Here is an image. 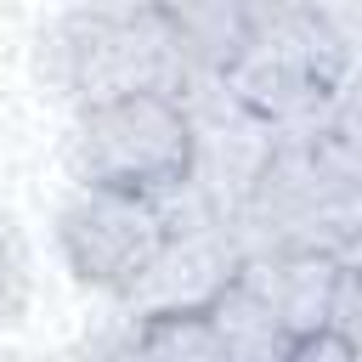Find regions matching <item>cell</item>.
<instances>
[{
	"label": "cell",
	"mask_w": 362,
	"mask_h": 362,
	"mask_svg": "<svg viewBox=\"0 0 362 362\" xmlns=\"http://www.w3.org/2000/svg\"><path fill=\"white\" fill-rule=\"evenodd\" d=\"M62 362H85V356H79V351H68V356H62Z\"/></svg>",
	"instance_id": "cell-17"
},
{
	"label": "cell",
	"mask_w": 362,
	"mask_h": 362,
	"mask_svg": "<svg viewBox=\"0 0 362 362\" xmlns=\"http://www.w3.org/2000/svg\"><path fill=\"white\" fill-rule=\"evenodd\" d=\"M339 266H345V272H362V226H356V238L345 243V255H339Z\"/></svg>",
	"instance_id": "cell-16"
},
{
	"label": "cell",
	"mask_w": 362,
	"mask_h": 362,
	"mask_svg": "<svg viewBox=\"0 0 362 362\" xmlns=\"http://www.w3.org/2000/svg\"><path fill=\"white\" fill-rule=\"evenodd\" d=\"M243 249L232 226L181 232L164 243L158 266L141 277V288L124 300V317H175V311H209V300L238 277Z\"/></svg>",
	"instance_id": "cell-6"
},
{
	"label": "cell",
	"mask_w": 362,
	"mask_h": 362,
	"mask_svg": "<svg viewBox=\"0 0 362 362\" xmlns=\"http://www.w3.org/2000/svg\"><path fill=\"white\" fill-rule=\"evenodd\" d=\"M356 62H362V51H356Z\"/></svg>",
	"instance_id": "cell-18"
},
{
	"label": "cell",
	"mask_w": 362,
	"mask_h": 362,
	"mask_svg": "<svg viewBox=\"0 0 362 362\" xmlns=\"http://www.w3.org/2000/svg\"><path fill=\"white\" fill-rule=\"evenodd\" d=\"M238 283L288 328V339H311L334 317L339 260L334 255H243Z\"/></svg>",
	"instance_id": "cell-7"
},
{
	"label": "cell",
	"mask_w": 362,
	"mask_h": 362,
	"mask_svg": "<svg viewBox=\"0 0 362 362\" xmlns=\"http://www.w3.org/2000/svg\"><path fill=\"white\" fill-rule=\"evenodd\" d=\"M328 328L351 345V356H362V272H345L339 266V288H334V317Z\"/></svg>",
	"instance_id": "cell-14"
},
{
	"label": "cell",
	"mask_w": 362,
	"mask_h": 362,
	"mask_svg": "<svg viewBox=\"0 0 362 362\" xmlns=\"http://www.w3.org/2000/svg\"><path fill=\"white\" fill-rule=\"evenodd\" d=\"M204 317H209V328H215L226 362H288V351L300 345V339H288V328H283L238 277L209 300Z\"/></svg>",
	"instance_id": "cell-9"
},
{
	"label": "cell",
	"mask_w": 362,
	"mask_h": 362,
	"mask_svg": "<svg viewBox=\"0 0 362 362\" xmlns=\"http://www.w3.org/2000/svg\"><path fill=\"white\" fill-rule=\"evenodd\" d=\"M51 232H57V249H62V266L74 272V283H85L119 305L141 288V277L158 266V255L170 243L158 204L141 192H113V187H68Z\"/></svg>",
	"instance_id": "cell-5"
},
{
	"label": "cell",
	"mask_w": 362,
	"mask_h": 362,
	"mask_svg": "<svg viewBox=\"0 0 362 362\" xmlns=\"http://www.w3.org/2000/svg\"><path fill=\"white\" fill-rule=\"evenodd\" d=\"M147 362H226L215 328L204 311H175V317H136Z\"/></svg>",
	"instance_id": "cell-10"
},
{
	"label": "cell",
	"mask_w": 362,
	"mask_h": 362,
	"mask_svg": "<svg viewBox=\"0 0 362 362\" xmlns=\"http://www.w3.org/2000/svg\"><path fill=\"white\" fill-rule=\"evenodd\" d=\"M328 136H339L356 158H362V62L339 79V90H334V102H328Z\"/></svg>",
	"instance_id": "cell-12"
},
{
	"label": "cell",
	"mask_w": 362,
	"mask_h": 362,
	"mask_svg": "<svg viewBox=\"0 0 362 362\" xmlns=\"http://www.w3.org/2000/svg\"><path fill=\"white\" fill-rule=\"evenodd\" d=\"M0 362H11V356H0Z\"/></svg>",
	"instance_id": "cell-19"
},
{
	"label": "cell",
	"mask_w": 362,
	"mask_h": 362,
	"mask_svg": "<svg viewBox=\"0 0 362 362\" xmlns=\"http://www.w3.org/2000/svg\"><path fill=\"white\" fill-rule=\"evenodd\" d=\"M79 356H85V362H147L141 322H136V317H119V322H107L102 334H90V339L79 345Z\"/></svg>",
	"instance_id": "cell-13"
},
{
	"label": "cell",
	"mask_w": 362,
	"mask_h": 362,
	"mask_svg": "<svg viewBox=\"0 0 362 362\" xmlns=\"http://www.w3.org/2000/svg\"><path fill=\"white\" fill-rule=\"evenodd\" d=\"M62 164L74 187H113L153 198L192 175V119L181 96H124L74 113Z\"/></svg>",
	"instance_id": "cell-4"
},
{
	"label": "cell",
	"mask_w": 362,
	"mask_h": 362,
	"mask_svg": "<svg viewBox=\"0 0 362 362\" xmlns=\"http://www.w3.org/2000/svg\"><path fill=\"white\" fill-rule=\"evenodd\" d=\"M356 68L322 6H249L243 57L221 74L226 96L266 130H311L328 119L339 79Z\"/></svg>",
	"instance_id": "cell-3"
},
{
	"label": "cell",
	"mask_w": 362,
	"mask_h": 362,
	"mask_svg": "<svg viewBox=\"0 0 362 362\" xmlns=\"http://www.w3.org/2000/svg\"><path fill=\"white\" fill-rule=\"evenodd\" d=\"M40 85L74 113L124 96H181L192 68L170 34L164 6H68L34 34Z\"/></svg>",
	"instance_id": "cell-2"
},
{
	"label": "cell",
	"mask_w": 362,
	"mask_h": 362,
	"mask_svg": "<svg viewBox=\"0 0 362 362\" xmlns=\"http://www.w3.org/2000/svg\"><path fill=\"white\" fill-rule=\"evenodd\" d=\"M164 17H170V34H175L192 79H221L243 57V40H249L243 0H181V6H164Z\"/></svg>",
	"instance_id": "cell-8"
},
{
	"label": "cell",
	"mask_w": 362,
	"mask_h": 362,
	"mask_svg": "<svg viewBox=\"0 0 362 362\" xmlns=\"http://www.w3.org/2000/svg\"><path fill=\"white\" fill-rule=\"evenodd\" d=\"M362 226V158L311 130H277L243 204H238V249L243 255H345Z\"/></svg>",
	"instance_id": "cell-1"
},
{
	"label": "cell",
	"mask_w": 362,
	"mask_h": 362,
	"mask_svg": "<svg viewBox=\"0 0 362 362\" xmlns=\"http://www.w3.org/2000/svg\"><path fill=\"white\" fill-rule=\"evenodd\" d=\"M288 362H356V356H351V345H345L334 328H322V334L300 339V345L288 351Z\"/></svg>",
	"instance_id": "cell-15"
},
{
	"label": "cell",
	"mask_w": 362,
	"mask_h": 362,
	"mask_svg": "<svg viewBox=\"0 0 362 362\" xmlns=\"http://www.w3.org/2000/svg\"><path fill=\"white\" fill-rule=\"evenodd\" d=\"M356 362H362V356H356Z\"/></svg>",
	"instance_id": "cell-20"
},
{
	"label": "cell",
	"mask_w": 362,
	"mask_h": 362,
	"mask_svg": "<svg viewBox=\"0 0 362 362\" xmlns=\"http://www.w3.org/2000/svg\"><path fill=\"white\" fill-rule=\"evenodd\" d=\"M34 294V266H28V243L17 232V221L0 209V322H17L28 311Z\"/></svg>",
	"instance_id": "cell-11"
}]
</instances>
